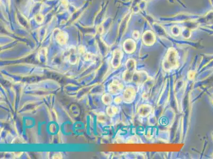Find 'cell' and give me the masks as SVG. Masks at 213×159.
Returning a JSON list of instances; mask_svg holds the SVG:
<instances>
[{"instance_id": "obj_4", "label": "cell", "mask_w": 213, "mask_h": 159, "mask_svg": "<svg viewBox=\"0 0 213 159\" xmlns=\"http://www.w3.org/2000/svg\"><path fill=\"white\" fill-rule=\"evenodd\" d=\"M124 89L123 84L117 80H113L108 86L109 92L112 95H118Z\"/></svg>"}, {"instance_id": "obj_14", "label": "cell", "mask_w": 213, "mask_h": 159, "mask_svg": "<svg viewBox=\"0 0 213 159\" xmlns=\"http://www.w3.org/2000/svg\"><path fill=\"white\" fill-rule=\"evenodd\" d=\"M84 59L86 61H91L93 60L95 58L94 55H92L90 53H86L84 55Z\"/></svg>"}, {"instance_id": "obj_13", "label": "cell", "mask_w": 213, "mask_h": 159, "mask_svg": "<svg viewBox=\"0 0 213 159\" xmlns=\"http://www.w3.org/2000/svg\"><path fill=\"white\" fill-rule=\"evenodd\" d=\"M101 100L102 103L106 106H109L112 103L113 98L111 94L110 93H104L103 94L101 98Z\"/></svg>"}, {"instance_id": "obj_18", "label": "cell", "mask_w": 213, "mask_h": 159, "mask_svg": "<svg viewBox=\"0 0 213 159\" xmlns=\"http://www.w3.org/2000/svg\"><path fill=\"white\" fill-rule=\"evenodd\" d=\"M133 37H134V38L135 39H138L139 37V32L137 30L134 31L133 33Z\"/></svg>"}, {"instance_id": "obj_6", "label": "cell", "mask_w": 213, "mask_h": 159, "mask_svg": "<svg viewBox=\"0 0 213 159\" xmlns=\"http://www.w3.org/2000/svg\"><path fill=\"white\" fill-rule=\"evenodd\" d=\"M148 79V74L146 72L140 71V72H136V73L134 75L133 81L137 84H141L145 82L146 80Z\"/></svg>"}, {"instance_id": "obj_15", "label": "cell", "mask_w": 213, "mask_h": 159, "mask_svg": "<svg viewBox=\"0 0 213 159\" xmlns=\"http://www.w3.org/2000/svg\"><path fill=\"white\" fill-rule=\"evenodd\" d=\"M196 75V72L194 71H190L188 73V79L189 80H192L195 78Z\"/></svg>"}, {"instance_id": "obj_7", "label": "cell", "mask_w": 213, "mask_h": 159, "mask_svg": "<svg viewBox=\"0 0 213 159\" xmlns=\"http://www.w3.org/2000/svg\"><path fill=\"white\" fill-rule=\"evenodd\" d=\"M143 41L147 46H152L154 44L155 41V36L153 33L151 31H147L144 33L143 37Z\"/></svg>"}, {"instance_id": "obj_3", "label": "cell", "mask_w": 213, "mask_h": 159, "mask_svg": "<svg viewBox=\"0 0 213 159\" xmlns=\"http://www.w3.org/2000/svg\"><path fill=\"white\" fill-rule=\"evenodd\" d=\"M136 96V91L133 86H127L123 92V101L126 103H131L133 101Z\"/></svg>"}, {"instance_id": "obj_9", "label": "cell", "mask_w": 213, "mask_h": 159, "mask_svg": "<svg viewBox=\"0 0 213 159\" xmlns=\"http://www.w3.org/2000/svg\"><path fill=\"white\" fill-rule=\"evenodd\" d=\"M56 40L59 44L64 45L67 43L68 40V35L65 32L61 31L57 34Z\"/></svg>"}, {"instance_id": "obj_16", "label": "cell", "mask_w": 213, "mask_h": 159, "mask_svg": "<svg viewBox=\"0 0 213 159\" xmlns=\"http://www.w3.org/2000/svg\"><path fill=\"white\" fill-rule=\"evenodd\" d=\"M35 19L37 22H38V24H42L43 19H44V18H43V16L42 15H36Z\"/></svg>"}, {"instance_id": "obj_17", "label": "cell", "mask_w": 213, "mask_h": 159, "mask_svg": "<svg viewBox=\"0 0 213 159\" xmlns=\"http://www.w3.org/2000/svg\"><path fill=\"white\" fill-rule=\"evenodd\" d=\"M123 100V98L122 96H117L114 99V103L116 104H119V103H121Z\"/></svg>"}, {"instance_id": "obj_5", "label": "cell", "mask_w": 213, "mask_h": 159, "mask_svg": "<svg viewBox=\"0 0 213 159\" xmlns=\"http://www.w3.org/2000/svg\"><path fill=\"white\" fill-rule=\"evenodd\" d=\"M123 53L119 50H116L113 53V59L111 60V65L113 68H118L121 64V59Z\"/></svg>"}, {"instance_id": "obj_2", "label": "cell", "mask_w": 213, "mask_h": 159, "mask_svg": "<svg viewBox=\"0 0 213 159\" xmlns=\"http://www.w3.org/2000/svg\"><path fill=\"white\" fill-rule=\"evenodd\" d=\"M126 70L123 74V79L125 82H133L134 75L136 72V62L134 59H129L126 64Z\"/></svg>"}, {"instance_id": "obj_1", "label": "cell", "mask_w": 213, "mask_h": 159, "mask_svg": "<svg viewBox=\"0 0 213 159\" xmlns=\"http://www.w3.org/2000/svg\"><path fill=\"white\" fill-rule=\"evenodd\" d=\"M178 55L177 52L173 48H170L166 54L162 62V66L164 71L170 72L178 67Z\"/></svg>"}, {"instance_id": "obj_8", "label": "cell", "mask_w": 213, "mask_h": 159, "mask_svg": "<svg viewBox=\"0 0 213 159\" xmlns=\"http://www.w3.org/2000/svg\"><path fill=\"white\" fill-rule=\"evenodd\" d=\"M123 48L126 53L128 54L133 53L136 49V43L133 39H129L125 41Z\"/></svg>"}, {"instance_id": "obj_12", "label": "cell", "mask_w": 213, "mask_h": 159, "mask_svg": "<svg viewBox=\"0 0 213 159\" xmlns=\"http://www.w3.org/2000/svg\"><path fill=\"white\" fill-rule=\"evenodd\" d=\"M70 51V53L68 55V61L71 64H75L77 62V54L76 53V50L75 49H73Z\"/></svg>"}, {"instance_id": "obj_10", "label": "cell", "mask_w": 213, "mask_h": 159, "mask_svg": "<svg viewBox=\"0 0 213 159\" xmlns=\"http://www.w3.org/2000/svg\"><path fill=\"white\" fill-rule=\"evenodd\" d=\"M152 111V107L151 106L147 105H143L140 106L139 109V112L141 116L146 117L150 114Z\"/></svg>"}, {"instance_id": "obj_11", "label": "cell", "mask_w": 213, "mask_h": 159, "mask_svg": "<svg viewBox=\"0 0 213 159\" xmlns=\"http://www.w3.org/2000/svg\"><path fill=\"white\" fill-rule=\"evenodd\" d=\"M119 109L115 106H109L106 108V114L110 117H113L118 112Z\"/></svg>"}]
</instances>
